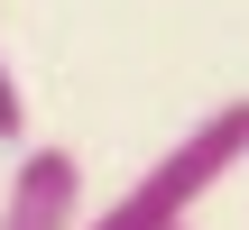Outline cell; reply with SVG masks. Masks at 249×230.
<instances>
[{
	"label": "cell",
	"instance_id": "3",
	"mask_svg": "<svg viewBox=\"0 0 249 230\" xmlns=\"http://www.w3.org/2000/svg\"><path fill=\"white\" fill-rule=\"evenodd\" d=\"M9 138H28V101H18V74H9V55H0V148Z\"/></svg>",
	"mask_w": 249,
	"mask_h": 230
},
{
	"label": "cell",
	"instance_id": "1",
	"mask_svg": "<svg viewBox=\"0 0 249 230\" xmlns=\"http://www.w3.org/2000/svg\"><path fill=\"white\" fill-rule=\"evenodd\" d=\"M240 157H249V101H222V111H203L120 203H102L83 230H185L194 203H203L222 175H240Z\"/></svg>",
	"mask_w": 249,
	"mask_h": 230
},
{
	"label": "cell",
	"instance_id": "4",
	"mask_svg": "<svg viewBox=\"0 0 249 230\" xmlns=\"http://www.w3.org/2000/svg\"><path fill=\"white\" fill-rule=\"evenodd\" d=\"M240 175H249V157H240Z\"/></svg>",
	"mask_w": 249,
	"mask_h": 230
},
{
	"label": "cell",
	"instance_id": "5",
	"mask_svg": "<svg viewBox=\"0 0 249 230\" xmlns=\"http://www.w3.org/2000/svg\"><path fill=\"white\" fill-rule=\"evenodd\" d=\"M185 230H194V221H185Z\"/></svg>",
	"mask_w": 249,
	"mask_h": 230
},
{
	"label": "cell",
	"instance_id": "2",
	"mask_svg": "<svg viewBox=\"0 0 249 230\" xmlns=\"http://www.w3.org/2000/svg\"><path fill=\"white\" fill-rule=\"evenodd\" d=\"M0 230H83V166H74V148H55V138L18 148V175L0 184Z\"/></svg>",
	"mask_w": 249,
	"mask_h": 230
}]
</instances>
